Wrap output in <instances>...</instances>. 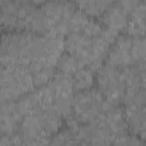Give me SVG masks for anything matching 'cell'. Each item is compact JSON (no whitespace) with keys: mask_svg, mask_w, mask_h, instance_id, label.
<instances>
[{"mask_svg":"<svg viewBox=\"0 0 146 146\" xmlns=\"http://www.w3.org/2000/svg\"><path fill=\"white\" fill-rule=\"evenodd\" d=\"M2 29L38 32L39 10L30 0H1Z\"/></svg>","mask_w":146,"mask_h":146,"instance_id":"obj_1","label":"cell"},{"mask_svg":"<svg viewBox=\"0 0 146 146\" xmlns=\"http://www.w3.org/2000/svg\"><path fill=\"white\" fill-rule=\"evenodd\" d=\"M105 102L97 91L83 90L72 100L74 117L80 122H90L95 120L104 110Z\"/></svg>","mask_w":146,"mask_h":146,"instance_id":"obj_2","label":"cell"},{"mask_svg":"<svg viewBox=\"0 0 146 146\" xmlns=\"http://www.w3.org/2000/svg\"><path fill=\"white\" fill-rule=\"evenodd\" d=\"M73 87L76 90H87L92 86V74L90 68L81 67L75 73L72 74Z\"/></svg>","mask_w":146,"mask_h":146,"instance_id":"obj_3","label":"cell"},{"mask_svg":"<svg viewBox=\"0 0 146 146\" xmlns=\"http://www.w3.org/2000/svg\"><path fill=\"white\" fill-rule=\"evenodd\" d=\"M33 5H44L49 1H59V0H30Z\"/></svg>","mask_w":146,"mask_h":146,"instance_id":"obj_4","label":"cell"}]
</instances>
